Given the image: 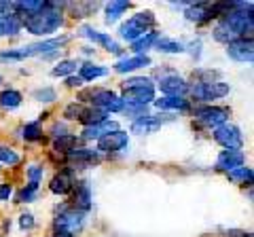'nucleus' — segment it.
<instances>
[{"label": "nucleus", "instance_id": "1", "mask_svg": "<svg viewBox=\"0 0 254 237\" xmlns=\"http://www.w3.org/2000/svg\"><path fill=\"white\" fill-rule=\"evenodd\" d=\"M60 6H66V4H60V2H47V6L38 13H32L21 17V26L26 32L34 34V36H51L55 32H60L62 26H64V13L60 11Z\"/></svg>", "mask_w": 254, "mask_h": 237}, {"label": "nucleus", "instance_id": "2", "mask_svg": "<svg viewBox=\"0 0 254 237\" xmlns=\"http://www.w3.org/2000/svg\"><path fill=\"white\" fill-rule=\"evenodd\" d=\"M123 104L125 106H142L146 108L155 102V83L148 76H131L121 85Z\"/></svg>", "mask_w": 254, "mask_h": 237}, {"label": "nucleus", "instance_id": "3", "mask_svg": "<svg viewBox=\"0 0 254 237\" xmlns=\"http://www.w3.org/2000/svg\"><path fill=\"white\" fill-rule=\"evenodd\" d=\"M68 38L62 36V38H47V41L41 43H32V45H23L17 47V49H6V51H0V59L2 61H21V59H28V58H36V55H47L51 53H60L62 45H66Z\"/></svg>", "mask_w": 254, "mask_h": 237}, {"label": "nucleus", "instance_id": "4", "mask_svg": "<svg viewBox=\"0 0 254 237\" xmlns=\"http://www.w3.org/2000/svg\"><path fill=\"white\" fill-rule=\"evenodd\" d=\"M155 23H157V19H155L153 11H140L119 26V36L127 43H133V41H138L140 36L150 32V28H153Z\"/></svg>", "mask_w": 254, "mask_h": 237}, {"label": "nucleus", "instance_id": "5", "mask_svg": "<svg viewBox=\"0 0 254 237\" xmlns=\"http://www.w3.org/2000/svg\"><path fill=\"white\" fill-rule=\"evenodd\" d=\"M89 102V104L93 108H100V110H104L106 115L110 113H123V100L121 96H117V93L113 89H100V87H95V89H87L81 93V100L78 102Z\"/></svg>", "mask_w": 254, "mask_h": 237}, {"label": "nucleus", "instance_id": "6", "mask_svg": "<svg viewBox=\"0 0 254 237\" xmlns=\"http://www.w3.org/2000/svg\"><path fill=\"white\" fill-rule=\"evenodd\" d=\"M189 91L197 102L210 104L214 100H222L225 96H229L231 87H229V83H222V81H199L193 87H189Z\"/></svg>", "mask_w": 254, "mask_h": 237}, {"label": "nucleus", "instance_id": "7", "mask_svg": "<svg viewBox=\"0 0 254 237\" xmlns=\"http://www.w3.org/2000/svg\"><path fill=\"white\" fill-rule=\"evenodd\" d=\"M229 115H231V110L225 108V106H212V104H203L199 108L193 110V117L199 121V125L208 129H216L220 125L229 123Z\"/></svg>", "mask_w": 254, "mask_h": 237}, {"label": "nucleus", "instance_id": "8", "mask_svg": "<svg viewBox=\"0 0 254 237\" xmlns=\"http://www.w3.org/2000/svg\"><path fill=\"white\" fill-rule=\"evenodd\" d=\"M85 216L83 212H78L74 208H70V205H66V208H62L58 212V216H55V229H60V231H66L70 235H76L83 231L85 227Z\"/></svg>", "mask_w": 254, "mask_h": 237}, {"label": "nucleus", "instance_id": "9", "mask_svg": "<svg viewBox=\"0 0 254 237\" xmlns=\"http://www.w3.org/2000/svg\"><path fill=\"white\" fill-rule=\"evenodd\" d=\"M212 136L225 151H242V146H244V133L233 123L220 125V127L214 129Z\"/></svg>", "mask_w": 254, "mask_h": 237}, {"label": "nucleus", "instance_id": "10", "mask_svg": "<svg viewBox=\"0 0 254 237\" xmlns=\"http://www.w3.org/2000/svg\"><path fill=\"white\" fill-rule=\"evenodd\" d=\"M78 36H83V38H87V41L104 47V49L108 53H113V55H123V47L119 45L113 36L106 34V32H100V30H95L93 26H81L78 28Z\"/></svg>", "mask_w": 254, "mask_h": 237}, {"label": "nucleus", "instance_id": "11", "mask_svg": "<svg viewBox=\"0 0 254 237\" xmlns=\"http://www.w3.org/2000/svg\"><path fill=\"white\" fill-rule=\"evenodd\" d=\"M127 144H129V133L123 131V129H115V131H110V133H106V136H102L98 140V148H95V151H98L100 155L102 153L110 155V153L123 151Z\"/></svg>", "mask_w": 254, "mask_h": 237}, {"label": "nucleus", "instance_id": "12", "mask_svg": "<svg viewBox=\"0 0 254 237\" xmlns=\"http://www.w3.org/2000/svg\"><path fill=\"white\" fill-rule=\"evenodd\" d=\"M227 55L233 61H240V64H252L254 59L252 38H235L233 43L227 45Z\"/></svg>", "mask_w": 254, "mask_h": 237}, {"label": "nucleus", "instance_id": "13", "mask_svg": "<svg viewBox=\"0 0 254 237\" xmlns=\"http://www.w3.org/2000/svg\"><path fill=\"white\" fill-rule=\"evenodd\" d=\"M159 89L163 96L168 98H185V93L189 91V83L180 74H165L159 78Z\"/></svg>", "mask_w": 254, "mask_h": 237}, {"label": "nucleus", "instance_id": "14", "mask_svg": "<svg viewBox=\"0 0 254 237\" xmlns=\"http://www.w3.org/2000/svg\"><path fill=\"white\" fill-rule=\"evenodd\" d=\"M72 205L70 208H74L78 212H83V214H87V212L91 210L93 205V193H91V186L87 180H81V182H76L74 188H72Z\"/></svg>", "mask_w": 254, "mask_h": 237}, {"label": "nucleus", "instance_id": "15", "mask_svg": "<svg viewBox=\"0 0 254 237\" xmlns=\"http://www.w3.org/2000/svg\"><path fill=\"white\" fill-rule=\"evenodd\" d=\"M165 123H168V121L161 118V117H157V115H144V117L136 118V121H131L129 131L138 133V136H150V133H155V131L161 129Z\"/></svg>", "mask_w": 254, "mask_h": 237}, {"label": "nucleus", "instance_id": "16", "mask_svg": "<svg viewBox=\"0 0 254 237\" xmlns=\"http://www.w3.org/2000/svg\"><path fill=\"white\" fill-rule=\"evenodd\" d=\"M216 15L212 11V4L208 2H189L187 4V11H185V19L190 21V23H208L212 21Z\"/></svg>", "mask_w": 254, "mask_h": 237}, {"label": "nucleus", "instance_id": "17", "mask_svg": "<svg viewBox=\"0 0 254 237\" xmlns=\"http://www.w3.org/2000/svg\"><path fill=\"white\" fill-rule=\"evenodd\" d=\"M74 184H76L74 172L72 170H62V172H58L51 178L49 191L53 195H70V193H72V188H74Z\"/></svg>", "mask_w": 254, "mask_h": 237}, {"label": "nucleus", "instance_id": "18", "mask_svg": "<svg viewBox=\"0 0 254 237\" xmlns=\"http://www.w3.org/2000/svg\"><path fill=\"white\" fill-rule=\"evenodd\" d=\"M244 163H246V155L242 151H220V155L216 157V168L227 174L242 168Z\"/></svg>", "mask_w": 254, "mask_h": 237}, {"label": "nucleus", "instance_id": "19", "mask_svg": "<svg viewBox=\"0 0 254 237\" xmlns=\"http://www.w3.org/2000/svg\"><path fill=\"white\" fill-rule=\"evenodd\" d=\"M64 159L72 161L76 165H81V168H87V165H93L100 161V153L95 151V148H85V146H74L72 151H70Z\"/></svg>", "mask_w": 254, "mask_h": 237}, {"label": "nucleus", "instance_id": "20", "mask_svg": "<svg viewBox=\"0 0 254 237\" xmlns=\"http://www.w3.org/2000/svg\"><path fill=\"white\" fill-rule=\"evenodd\" d=\"M155 108H159L161 113H189L190 110V102L187 98H168V96H163V98H155Z\"/></svg>", "mask_w": 254, "mask_h": 237}, {"label": "nucleus", "instance_id": "21", "mask_svg": "<svg viewBox=\"0 0 254 237\" xmlns=\"http://www.w3.org/2000/svg\"><path fill=\"white\" fill-rule=\"evenodd\" d=\"M150 66V58L148 55H131V58H123L115 64V72L119 74H129V72H136L140 68H146Z\"/></svg>", "mask_w": 254, "mask_h": 237}, {"label": "nucleus", "instance_id": "22", "mask_svg": "<svg viewBox=\"0 0 254 237\" xmlns=\"http://www.w3.org/2000/svg\"><path fill=\"white\" fill-rule=\"evenodd\" d=\"M110 70L106 66H100V64H93V61H85V64L78 66V78L83 83H91V81H98V78H104L108 76Z\"/></svg>", "mask_w": 254, "mask_h": 237}, {"label": "nucleus", "instance_id": "23", "mask_svg": "<svg viewBox=\"0 0 254 237\" xmlns=\"http://www.w3.org/2000/svg\"><path fill=\"white\" fill-rule=\"evenodd\" d=\"M131 9V2H123V0H110V2L104 4V21L108 26H113L121 19V15H125Z\"/></svg>", "mask_w": 254, "mask_h": 237}, {"label": "nucleus", "instance_id": "24", "mask_svg": "<svg viewBox=\"0 0 254 237\" xmlns=\"http://www.w3.org/2000/svg\"><path fill=\"white\" fill-rule=\"evenodd\" d=\"M119 129V123L117 121H110V118H106L104 123H98V125H91V127H85L81 138L83 140H100L102 136H106V133Z\"/></svg>", "mask_w": 254, "mask_h": 237}, {"label": "nucleus", "instance_id": "25", "mask_svg": "<svg viewBox=\"0 0 254 237\" xmlns=\"http://www.w3.org/2000/svg\"><path fill=\"white\" fill-rule=\"evenodd\" d=\"M21 17L19 15H15V13H9V15H4V17H0V38H4V36H17L21 34Z\"/></svg>", "mask_w": 254, "mask_h": 237}, {"label": "nucleus", "instance_id": "26", "mask_svg": "<svg viewBox=\"0 0 254 237\" xmlns=\"http://www.w3.org/2000/svg\"><path fill=\"white\" fill-rule=\"evenodd\" d=\"M155 49L159 53H168V55H176V53H185V43L176 41L170 36H159L155 43Z\"/></svg>", "mask_w": 254, "mask_h": 237}, {"label": "nucleus", "instance_id": "27", "mask_svg": "<svg viewBox=\"0 0 254 237\" xmlns=\"http://www.w3.org/2000/svg\"><path fill=\"white\" fill-rule=\"evenodd\" d=\"M157 38H159V32L150 30V32H146L144 36H140L138 41L131 43V53H133V55H146L148 49H155Z\"/></svg>", "mask_w": 254, "mask_h": 237}, {"label": "nucleus", "instance_id": "28", "mask_svg": "<svg viewBox=\"0 0 254 237\" xmlns=\"http://www.w3.org/2000/svg\"><path fill=\"white\" fill-rule=\"evenodd\" d=\"M108 118V115L100 108H93V106H85L81 117H78V123H83L85 127H91V125H98V123H104Z\"/></svg>", "mask_w": 254, "mask_h": 237}, {"label": "nucleus", "instance_id": "29", "mask_svg": "<svg viewBox=\"0 0 254 237\" xmlns=\"http://www.w3.org/2000/svg\"><path fill=\"white\" fill-rule=\"evenodd\" d=\"M21 102H23V96H21V91H17V89H4L2 93H0V108L2 110L19 108Z\"/></svg>", "mask_w": 254, "mask_h": 237}, {"label": "nucleus", "instance_id": "30", "mask_svg": "<svg viewBox=\"0 0 254 237\" xmlns=\"http://www.w3.org/2000/svg\"><path fill=\"white\" fill-rule=\"evenodd\" d=\"M227 178L231 180V182H235V184L250 186V184H252V180H254V172H252V168H248V165H242V168H237V170H233V172H229V174H227Z\"/></svg>", "mask_w": 254, "mask_h": 237}, {"label": "nucleus", "instance_id": "31", "mask_svg": "<svg viewBox=\"0 0 254 237\" xmlns=\"http://www.w3.org/2000/svg\"><path fill=\"white\" fill-rule=\"evenodd\" d=\"M81 66L78 59H62L51 68V76H60V78H68L76 72V68Z\"/></svg>", "mask_w": 254, "mask_h": 237}, {"label": "nucleus", "instance_id": "32", "mask_svg": "<svg viewBox=\"0 0 254 237\" xmlns=\"http://www.w3.org/2000/svg\"><path fill=\"white\" fill-rule=\"evenodd\" d=\"M76 142H78V138L74 133H66V136H62L53 142V153H60L62 157H66L76 146Z\"/></svg>", "mask_w": 254, "mask_h": 237}, {"label": "nucleus", "instance_id": "33", "mask_svg": "<svg viewBox=\"0 0 254 237\" xmlns=\"http://www.w3.org/2000/svg\"><path fill=\"white\" fill-rule=\"evenodd\" d=\"M21 163V155L11 146L0 144V165H9V168H15V165Z\"/></svg>", "mask_w": 254, "mask_h": 237}, {"label": "nucleus", "instance_id": "34", "mask_svg": "<svg viewBox=\"0 0 254 237\" xmlns=\"http://www.w3.org/2000/svg\"><path fill=\"white\" fill-rule=\"evenodd\" d=\"M212 36H214V41H216V43H222V45H229V43H233V41H235V34L227 28V23H225V21H218L216 26H214Z\"/></svg>", "mask_w": 254, "mask_h": 237}, {"label": "nucleus", "instance_id": "35", "mask_svg": "<svg viewBox=\"0 0 254 237\" xmlns=\"http://www.w3.org/2000/svg\"><path fill=\"white\" fill-rule=\"evenodd\" d=\"M21 136L26 142H41L43 140V127H41V123L38 121H30L23 125V129H21Z\"/></svg>", "mask_w": 254, "mask_h": 237}, {"label": "nucleus", "instance_id": "36", "mask_svg": "<svg viewBox=\"0 0 254 237\" xmlns=\"http://www.w3.org/2000/svg\"><path fill=\"white\" fill-rule=\"evenodd\" d=\"M38 197V186L34 184H23L17 193H15V201L17 203H32Z\"/></svg>", "mask_w": 254, "mask_h": 237}, {"label": "nucleus", "instance_id": "37", "mask_svg": "<svg viewBox=\"0 0 254 237\" xmlns=\"http://www.w3.org/2000/svg\"><path fill=\"white\" fill-rule=\"evenodd\" d=\"M43 176H45V168H43L41 163H32V165H28V170H26L28 184L41 186V182H43Z\"/></svg>", "mask_w": 254, "mask_h": 237}, {"label": "nucleus", "instance_id": "38", "mask_svg": "<svg viewBox=\"0 0 254 237\" xmlns=\"http://www.w3.org/2000/svg\"><path fill=\"white\" fill-rule=\"evenodd\" d=\"M32 98L36 102H45V104H51V102L58 100V91L53 87H38V89L32 91Z\"/></svg>", "mask_w": 254, "mask_h": 237}, {"label": "nucleus", "instance_id": "39", "mask_svg": "<svg viewBox=\"0 0 254 237\" xmlns=\"http://www.w3.org/2000/svg\"><path fill=\"white\" fill-rule=\"evenodd\" d=\"M66 6H70V9L74 11L72 17H89L100 4L98 2H76V4H66Z\"/></svg>", "mask_w": 254, "mask_h": 237}, {"label": "nucleus", "instance_id": "40", "mask_svg": "<svg viewBox=\"0 0 254 237\" xmlns=\"http://www.w3.org/2000/svg\"><path fill=\"white\" fill-rule=\"evenodd\" d=\"M83 104L81 102H70V104L64 108V117H66V121H78V117L83 113Z\"/></svg>", "mask_w": 254, "mask_h": 237}, {"label": "nucleus", "instance_id": "41", "mask_svg": "<svg viewBox=\"0 0 254 237\" xmlns=\"http://www.w3.org/2000/svg\"><path fill=\"white\" fill-rule=\"evenodd\" d=\"M19 227H21V231H32V229L36 227L34 214H30V212H23V214L19 216Z\"/></svg>", "mask_w": 254, "mask_h": 237}, {"label": "nucleus", "instance_id": "42", "mask_svg": "<svg viewBox=\"0 0 254 237\" xmlns=\"http://www.w3.org/2000/svg\"><path fill=\"white\" fill-rule=\"evenodd\" d=\"M185 51L190 55V58L199 59V55H201V41L197 38V41H189V43H185Z\"/></svg>", "mask_w": 254, "mask_h": 237}, {"label": "nucleus", "instance_id": "43", "mask_svg": "<svg viewBox=\"0 0 254 237\" xmlns=\"http://www.w3.org/2000/svg\"><path fill=\"white\" fill-rule=\"evenodd\" d=\"M66 133H70V131H68L66 121H58V123H53V127H51V136H53L55 140L62 138V136H66Z\"/></svg>", "mask_w": 254, "mask_h": 237}, {"label": "nucleus", "instance_id": "44", "mask_svg": "<svg viewBox=\"0 0 254 237\" xmlns=\"http://www.w3.org/2000/svg\"><path fill=\"white\" fill-rule=\"evenodd\" d=\"M13 184H9V182H4V184H0V203L2 201H9L11 197H13Z\"/></svg>", "mask_w": 254, "mask_h": 237}, {"label": "nucleus", "instance_id": "45", "mask_svg": "<svg viewBox=\"0 0 254 237\" xmlns=\"http://www.w3.org/2000/svg\"><path fill=\"white\" fill-rule=\"evenodd\" d=\"M9 13H13L11 2H0V17H4V15H9Z\"/></svg>", "mask_w": 254, "mask_h": 237}, {"label": "nucleus", "instance_id": "46", "mask_svg": "<svg viewBox=\"0 0 254 237\" xmlns=\"http://www.w3.org/2000/svg\"><path fill=\"white\" fill-rule=\"evenodd\" d=\"M66 85H68V87H81L83 81H81L78 76H68V78H66Z\"/></svg>", "mask_w": 254, "mask_h": 237}, {"label": "nucleus", "instance_id": "47", "mask_svg": "<svg viewBox=\"0 0 254 237\" xmlns=\"http://www.w3.org/2000/svg\"><path fill=\"white\" fill-rule=\"evenodd\" d=\"M51 237H74V235H70L66 231H60V229H55V231L51 233Z\"/></svg>", "mask_w": 254, "mask_h": 237}, {"label": "nucleus", "instance_id": "48", "mask_svg": "<svg viewBox=\"0 0 254 237\" xmlns=\"http://www.w3.org/2000/svg\"><path fill=\"white\" fill-rule=\"evenodd\" d=\"M242 237H252V233H242Z\"/></svg>", "mask_w": 254, "mask_h": 237}, {"label": "nucleus", "instance_id": "49", "mask_svg": "<svg viewBox=\"0 0 254 237\" xmlns=\"http://www.w3.org/2000/svg\"><path fill=\"white\" fill-rule=\"evenodd\" d=\"M2 81H4V78H2V76H0V85H2Z\"/></svg>", "mask_w": 254, "mask_h": 237}]
</instances>
